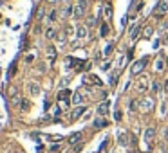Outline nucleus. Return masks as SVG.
Returning a JSON list of instances; mask_svg holds the SVG:
<instances>
[{
    "label": "nucleus",
    "instance_id": "nucleus-1",
    "mask_svg": "<svg viewBox=\"0 0 168 153\" xmlns=\"http://www.w3.org/2000/svg\"><path fill=\"white\" fill-rule=\"evenodd\" d=\"M147 63H148V58H143V60L136 61V63L132 65V74H134V76H137V74H141V72H143V69L147 67Z\"/></svg>",
    "mask_w": 168,
    "mask_h": 153
},
{
    "label": "nucleus",
    "instance_id": "nucleus-2",
    "mask_svg": "<svg viewBox=\"0 0 168 153\" xmlns=\"http://www.w3.org/2000/svg\"><path fill=\"white\" fill-rule=\"evenodd\" d=\"M108 110H110V101L107 99V101H103V103H99V106H98V115H107L108 113Z\"/></svg>",
    "mask_w": 168,
    "mask_h": 153
},
{
    "label": "nucleus",
    "instance_id": "nucleus-3",
    "mask_svg": "<svg viewBox=\"0 0 168 153\" xmlns=\"http://www.w3.org/2000/svg\"><path fill=\"white\" fill-rule=\"evenodd\" d=\"M136 87H137V90L139 92H147L148 90V79L143 76V78H139L136 81Z\"/></svg>",
    "mask_w": 168,
    "mask_h": 153
},
{
    "label": "nucleus",
    "instance_id": "nucleus-4",
    "mask_svg": "<svg viewBox=\"0 0 168 153\" xmlns=\"http://www.w3.org/2000/svg\"><path fill=\"white\" fill-rule=\"evenodd\" d=\"M85 83H92V85H96V87H101L103 83H101V79L98 78V76H94V74H89V76H85L83 78Z\"/></svg>",
    "mask_w": 168,
    "mask_h": 153
},
{
    "label": "nucleus",
    "instance_id": "nucleus-5",
    "mask_svg": "<svg viewBox=\"0 0 168 153\" xmlns=\"http://www.w3.org/2000/svg\"><path fill=\"white\" fill-rule=\"evenodd\" d=\"M166 11H168V4L166 2H161L157 7L154 9V16H161V15H165Z\"/></svg>",
    "mask_w": 168,
    "mask_h": 153
},
{
    "label": "nucleus",
    "instance_id": "nucleus-6",
    "mask_svg": "<svg viewBox=\"0 0 168 153\" xmlns=\"http://www.w3.org/2000/svg\"><path fill=\"white\" fill-rule=\"evenodd\" d=\"M85 110H87L85 106H76V108L73 110V113H71V119H73V121H76V119H80V117H82V113H83Z\"/></svg>",
    "mask_w": 168,
    "mask_h": 153
},
{
    "label": "nucleus",
    "instance_id": "nucleus-7",
    "mask_svg": "<svg viewBox=\"0 0 168 153\" xmlns=\"http://www.w3.org/2000/svg\"><path fill=\"white\" fill-rule=\"evenodd\" d=\"M154 108V101L152 99H143L141 101V110L143 112H148V110H152Z\"/></svg>",
    "mask_w": 168,
    "mask_h": 153
},
{
    "label": "nucleus",
    "instance_id": "nucleus-8",
    "mask_svg": "<svg viewBox=\"0 0 168 153\" xmlns=\"http://www.w3.org/2000/svg\"><path fill=\"white\" fill-rule=\"evenodd\" d=\"M117 142L121 144L123 148H126V146H128V135H126L125 132H119V135H117Z\"/></svg>",
    "mask_w": 168,
    "mask_h": 153
},
{
    "label": "nucleus",
    "instance_id": "nucleus-9",
    "mask_svg": "<svg viewBox=\"0 0 168 153\" xmlns=\"http://www.w3.org/2000/svg\"><path fill=\"white\" fill-rule=\"evenodd\" d=\"M154 135H156V128H152V126H150V128H147V130H145V141L150 144V141L154 139Z\"/></svg>",
    "mask_w": 168,
    "mask_h": 153
},
{
    "label": "nucleus",
    "instance_id": "nucleus-10",
    "mask_svg": "<svg viewBox=\"0 0 168 153\" xmlns=\"http://www.w3.org/2000/svg\"><path fill=\"white\" fill-rule=\"evenodd\" d=\"M73 103L76 104V106H78V104H83V103H85V96H83V94H80V92H76L74 97H73Z\"/></svg>",
    "mask_w": 168,
    "mask_h": 153
},
{
    "label": "nucleus",
    "instance_id": "nucleus-11",
    "mask_svg": "<svg viewBox=\"0 0 168 153\" xmlns=\"http://www.w3.org/2000/svg\"><path fill=\"white\" fill-rule=\"evenodd\" d=\"M47 56H49V61H51V63L56 60V47H54V45H49V49H47Z\"/></svg>",
    "mask_w": 168,
    "mask_h": 153
},
{
    "label": "nucleus",
    "instance_id": "nucleus-12",
    "mask_svg": "<svg viewBox=\"0 0 168 153\" xmlns=\"http://www.w3.org/2000/svg\"><path fill=\"white\" fill-rule=\"evenodd\" d=\"M103 15H105V18H112V15H114V9H112V6L110 4H107L105 7H103Z\"/></svg>",
    "mask_w": 168,
    "mask_h": 153
},
{
    "label": "nucleus",
    "instance_id": "nucleus-13",
    "mask_svg": "<svg viewBox=\"0 0 168 153\" xmlns=\"http://www.w3.org/2000/svg\"><path fill=\"white\" fill-rule=\"evenodd\" d=\"M73 15H74V18H83L85 16V11L80 7V6H76L74 7V11H73Z\"/></svg>",
    "mask_w": 168,
    "mask_h": 153
},
{
    "label": "nucleus",
    "instance_id": "nucleus-14",
    "mask_svg": "<svg viewBox=\"0 0 168 153\" xmlns=\"http://www.w3.org/2000/svg\"><path fill=\"white\" fill-rule=\"evenodd\" d=\"M139 32H141V25H134L132 31H130V38H132V40H136L137 36H139Z\"/></svg>",
    "mask_w": 168,
    "mask_h": 153
},
{
    "label": "nucleus",
    "instance_id": "nucleus-15",
    "mask_svg": "<svg viewBox=\"0 0 168 153\" xmlns=\"http://www.w3.org/2000/svg\"><path fill=\"white\" fill-rule=\"evenodd\" d=\"M76 36H78V38H85V36H87V27H85V25H80V27L76 29Z\"/></svg>",
    "mask_w": 168,
    "mask_h": 153
},
{
    "label": "nucleus",
    "instance_id": "nucleus-16",
    "mask_svg": "<svg viewBox=\"0 0 168 153\" xmlns=\"http://www.w3.org/2000/svg\"><path fill=\"white\" fill-rule=\"evenodd\" d=\"M80 139H82V133H80V132L73 133V135L69 137V144H76V142H78V141H80Z\"/></svg>",
    "mask_w": 168,
    "mask_h": 153
},
{
    "label": "nucleus",
    "instance_id": "nucleus-17",
    "mask_svg": "<svg viewBox=\"0 0 168 153\" xmlns=\"http://www.w3.org/2000/svg\"><path fill=\"white\" fill-rule=\"evenodd\" d=\"M105 126H108V121H105V119H96L94 121V128H105Z\"/></svg>",
    "mask_w": 168,
    "mask_h": 153
},
{
    "label": "nucleus",
    "instance_id": "nucleus-18",
    "mask_svg": "<svg viewBox=\"0 0 168 153\" xmlns=\"http://www.w3.org/2000/svg\"><path fill=\"white\" fill-rule=\"evenodd\" d=\"M29 92H31L33 96H38V94H40V87H38L36 83H31V85H29Z\"/></svg>",
    "mask_w": 168,
    "mask_h": 153
},
{
    "label": "nucleus",
    "instance_id": "nucleus-19",
    "mask_svg": "<svg viewBox=\"0 0 168 153\" xmlns=\"http://www.w3.org/2000/svg\"><path fill=\"white\" fill-rule=\"evenodd\" d=\"M69 96H71V90H67V88H65V90H62L60 94H58V99H60V101H65Z\"/></svg>",
    "mask_w": 168,
    "mask_h": 153
},
{
    "label": "nucleus",
    "instance_id": "nucleus-20",
    "mask_svg": "<svg viewBox=\"0 0 168 153\" xmlns=\"http://www.w3.org/2000/svg\"><path fill=\"white\" fill-rule=\"evenodd\" d=\"M20 108L24 110V112H27V110L31 108V103L27 101V99H22V103H20Z\"/></svg>",
    "mask_w": 168,
    "mask_h": 153
},
{
    "label": "nucleus",
    "instance_id": "nucleus-21",
    "mask_svg": "<svg viewBox=\"0 0 168 153\" xmlns=\"http://www.w3.org/2000/svg\"><path fill=\"white\" fill-rule=\"evenodd\" d=\"M15 72H16V63L13 61V63H11V67H9V70H7V78H13V76H15Z\"/></svg>",
    "mask_w": 168,
    "mask_h": 153
},
{
    "label": "nucleus",
    "instance_id": "nucleus-22",
    "mask_svg": "<svg viewBox=\"0 0 168 153\" xmlns=\"http://www.w3.org/2000/svg\"><path fill=\"white\" fill-rule=\"evenodd\" d=\"M108 25H107V23H101V32H99V36H107V34H108Z\"/></svg>",
    "mask_w": 168,
    "mask_h": 153
},
{
    "label": "nucleus",
    "instance_id": "nucleus-23",
    "mask_svg": "<svg viewBox=\"0 0 168 153\" xmlns=\"http://www.w3.org/2000/svg\"><path fill=\"white\" fill-rule=\"evenodd\" d=\"M159 90H161V83H159V81H154V83H152V92H154V94H157Z\"/></svg>",
    "mask_w": 168,
    "mask_h": 153
},
{
    "label": "nucleus",
    "instance_id": "nucleus-24",
    "mask_svg": "<svg viewBox=\"0 0 168 153\" xmlns=\"http://www.w3.org/2000/svg\"><path fill=\"white\" fill-rule=\"evenodd\" d=\"M78 6H80L83 11H87V7H89V0H78Z\"/></svg>",
    "mask_w": 168,
    "mask_h": 153
},
{
    "label": "nucleus",
    "instance_id": "nucleus-25",
    "mask_svg": "<svg viewBox=\"0 0 168 153\" xmlns=\"http://www.w3.org/2000/svg\"><path fill=\"white\" fill-rule=\"evenodd\" d=\"M20 103H22V97H20V96H18V94L11 97V104H20Z\"/></svg>",
    "mask_w": 168,
    "mask_h": 153
},
{
    "label": "nucleus",
    "instance_id": "nucleus-26",
    "mask_svg": "<svg viewBox=\"0 0 168 153\" xmlns=\"http://www.w3.org/2000/svg\"><path fill=\"white\" fill-rule=\"evenodd\" d=\"M56 16H58V11H56V9H53V11H51V13H49V20H51V22L58 20Z\"/></svg>",
    "mask_w": 168,
    "mask_h": 153
},
{
    "label": "nucleus",
    "instance_id": "nucleus-27",
    "mask_svg": "<svg viewBox=\"0 0 168 153\" xmlns=\"http://www.w3.org/2000/svg\"><path fill=\"white\" fill-rule=\"evenodd\" d=\"M45 36H47V38H56V31H54V29H47Z\"/></svg>",
    "mask_w": 168,
    "mask_h": 153
},
{
    "label": "nucleus",
    "instance_id": "nucleus-28",
    "mask_svg": "<svg viewBox=\"0 0 168 153\" xmlns=\"http://www.w3.org/2000/svg\"><path fill=\"white\" fill-rule=\"evenodd\" d=\"M20 49H27V36H22V41H20Z\"/></svg>",
    "mask_w": 168,
    "mask_h": 153
},
{
    "label": "nucleus",
    "instance_id": "nucleus-29",
    "mask_svg": "<svg viewBox=\"0 0 168 153\" xmlns=\"http://www.w3.org/2000/svg\"><path fill=\"white\" fill-rule=\"evenodd\" d=\"M43 15H45V9H43V7H40V9L36 11V18H38V20L43 18Z\"/></svg>",
    "mask_w": 168,
    "mask_h": 153
},
{
    "label": "nucleus",
    "instance_id": "nucleus-30",
    "mask_svg": "<svg viewBox=\"0 0 168 153\" xmlns=\"http://www.w3.org/2000/svg\"><path fill=\"white\" fill-rule=\"evenodd\" d=\"M121 117H123V113L119 112V110H116V112H114V119H116V121H121Z\"/></svg>",
    "mask_w": 168,
    "mask_h": 153
},
{
    "label": "nucleus",
    "instance_id": "nucleus-31",
    "mask_svg": "<svg viewBox=\"0 0 168 153\" xmlns=\"http://www.w3.org/2000/svg\"><path fill=\"white\" fill-rule=\"evenodd\" d=\"M60 150H62V146H60V144H54L53 148H51V151H53V153H60Z\"/></svg>",
    "mask_w": 168,
    "mask_h": 153
},
{
    "label": "nucleus",
    "instance_id": "nucleus-32",
    "mask_svg": "<svg viewBox=\"0 0 168 153\" xmlns=\"http://www.w3.org/2000/svg\"><path fill=\"white\" fill-rule=\"evenodd\" d=\"M152 32H154L152 27H147V29H145V38H150V36H152Z\"/></svg>",
    "mask_w": 168,
    "mask_h": 153
},
{
    "label": "nucleus",
    "instance_id": "nucleus-33",
    "mask_svg": "<svg viewBox=\"0 0 168 153\" xmlns=\"http://www.w3.org/2000/svg\"><path fill=\"white\" fill-rule=\"evenodd\" d=\"M9 94H11V97H13V96H16V94H18V88H16V87H11Z\"/></svg>",
    "mask_w": 168,
    "mask_h": 153
},
{
    "label": "nucleus",
    "instance_id": "nucleus-34",
    "mask_svg": "<svg viewBox=\"0 0 168 153\" xmlns=\"http://www.w3.org/2000/svg\"><path fill=\"white\" fill-rule=\"evenodd\" d=\"M65 31H67V34H69V36H71V34H74V27H73V25H67V27H65Z\"/></svg>",
    "mask_w": 168,
    "mask_h": 153
},
{
    "label": "nucleus",
    "instance_id": "nucleus-35",
    "mask_svg": "<svg viewBox=\"0 0 168 153\" xmlns=\"http://www.w3.org/2000/svg\"><path fill=\"white\" fill-rule=\"evenodd\" d=\"M112 47H114V45H112V43H108V45L105 47V51H103V52H105V54H110V52H112Z\"/></svg>",
    "mask_w": 168,
    "mask_h": 153
},
{
    "label": "nucleus",
    "instance_id": "nucleus-36",
    "mask_svg": "<svg viewBox=\"0 0 168 153\" xmlns=\"http://www.w3.org/2000/svg\"><path fill=\"white\" fill-rule=\"evenodd\" d=\"M156 69H157V70H163V60H157V63H156Z\"/></svg>",
    "mask_w": 168,
    "mask_h": 153
},
{
    "label": "nucleus",
    "instance_id": "nucleus-37",
    "mask_svg": "<svg viewBox=\"0 0 168 153\" xmlns=\"http://www.w3.org/2000/svg\"><path fill=\"white\" fill-rule=\"evenodd\" d=\"M56 40H58V41H65V34H62V32L56 34Z\"/></svg>",
    "mask_w": 168,
    "mask_h": 153
},
{
    "label": "nucleus",
    "instance_id": "nucleus-38",
    "mask_svg": "<svg viewBox=\"0 0 168 153\" xmlns=\"http://www.w3.org/2000/svg\"><path fill=\"white\" fill-rule=\"evenodd\" d=\"M101 69H103V70H107V69H110V61H107V63H103V65H101Z\"/></svg>",
    "mask_w": 168,
    "mask_h": 153
},
{
    "label": "nucleus",
    "instance_id": "nucleus-39",
    "mask_svg": "<svg viewBox=\"0 0 168 153\" xmlns=\"http://www.w3.org/2000/svg\"><path fill=\"white\" fill-rule=\"evenodd\" d=\"M126 18H128V16H123V18H121V29L126 25Z\"/></svg>",
    "mask_w": 168,
    "mask_h": 153
},
{
    "label": "nucleus",
    "instance_id": "nucleus-40",
    "mask_svg": "<svg viewBox=\"0 0 168 153\" xmlns=\"http://www.w3.org/2000/svg\"><path fill=\"white\" fill-rule=\"evenodd\" d=\"M136 108H137V103L132 101V103H130V110H136Z\"/></svg>",
    "mask_w": 168,
    "mask_h": 153
},
{
    "label": "nucleus",
    "instance_id": "nucleus-41",
    "mask_svg": "<svg viewBox=\"0 0 168 153\" xmlns=\"http://www.w3.org/2000/svg\"><path fill=\"white\" fill-rule=\"evenodd\" d=\"M94 23H96L94 18H89V20H87V25H94Z\"/></svg>",
    "mask_w": 168,
    "mask_h": 153
},
{
    "label": "nucleus",
    "instance_id": "nucleus-42",
    "mask_svg": "<svg viewBox=\"0 0 168 153\" xmlns=\"http://www.w3.org/2000/svg\"><path fill=\"white\" fill-rule=\"evenodd\" d=\"M165 90L168 92V79H166V83H165Z\"/></svg>",
    "mask_w": 168,
    "mask_h": 153
},
{
    "label": "nucleus",
    "instance_id": "nucleus-43",
    "mask_svg": "<svg viewBox=\"0 0 168 153\" xmlns=\"http://www.w3.org/2000/svg\"><path fill=\"white\" fill-rule=\"evenodd\" d=\"M165 137H166V141H168V130H166V132H165Z\"/></svg>",
    "mask_w": 168,
    "mask_h": 153
},
{
    "label": "nucleus",
    "instance_id": "nucleus-44",
    "mask_svg": "<svg viewBox=\"0 0 168 153\" xmlns=\"http://www.w3.org/2000/svg\"><path fill=\"white\" fill-rule=\"evenodd\" d=\"M47 2H51V4H54V2H56V0H47Z\"/></svg>",
    "mask_w": 168,
    "mask_h": 153
}]
</instances>
